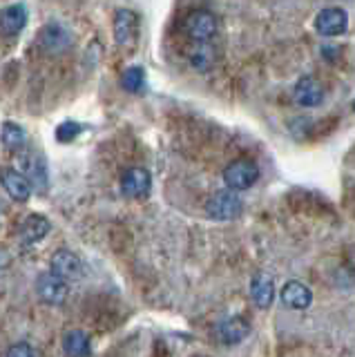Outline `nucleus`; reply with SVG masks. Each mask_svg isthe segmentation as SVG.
<instances>
[{"instance_id": "nucleus-1", "label": "nucleus", "mask_w": 355, "mask_h": 357, "mask_svg": "<svg viewBox=\"0 0 355 357\" xmlns=\"http://www.w3.org/2000/svg\"><path fill=\"white\" fill-rule=\"evenodd\" d=\"M243 201L232 190H217V192L206 201V212L215 221H232L241 215Z\"/></svg>"}, {"instance_id": "nucleus-2", "label": "nucleus", "mask_w": 355, "mask_h": 357, "mask_svg": "<svg viewBox=\"0 0 355 357\" xmlns=\"http://www.w3.org/2000/svg\"><path fill=\"white\" fill-rule=\"evenodd\" d=\"M183 29L195 43H210L219 31V20L208 9H192L183 20Z\"/></svg>"}, {"instance_id": "nucleus-3", "label": "nucleus", "mask_w": 355, "mask_h": 357, "mask_svg": "<svg viewBox=\"0 0 355 357\" xmlns=\"http://www.w3.org/2000/svg\"><path fill=\"white\" fill-rule=\"evenodd\" d=\"M221 176H224V183L228 190H232V192H241V190H248L257 183L259 167L250 159H239V161L228 163Z\"/></svg>"}, {"instance_id": "nucleus-4", "label": "nucleus", "mask_w": 355, "mask_h": 357, "mask_svg": "<svg viewBox=\"0 0 355 357\" xmlns=\"http://www.w3.org/2000/svg\"><path fill=\"white\" fill-rule=\"evenodd\" d=\"M18 165H20V174L29 176V183H34L36 190L45 192L47 183H50V174H47V163L43 159V154L34 152V150H27V152H20L18 154Z\"/></svg>"}, {"instance_id": "nucleus-5", "label": "nucleus", "mask_w": 355, "mask_h": 357, "mask_svg": "<svg viewBox=\"0 0 355 357\" xmlns=\"http://www.w3.org/2000/svg\"><path fill=\"white\" fill-rule=\"evenodd\" d=\"M36 293H38V299L45 301V304L61 306L70 295V284L54 273H43L36 279Z\"/></svg>"}, {"instance_id": "nucleus-6", "label": "nucleus", "mask_w": 355, "mask_h": 357, "mask_svg": "<svg viewBox=\"0 0 355 357\" xmlns=\"http://www.w3.org/2000/svg\"><path fill=\"white\" fill-rule=\"evenodd\" d=\"M347 29H349V16H347V11L340 7H326L315 16V31L319 36H326V38L342 36Z\"/></svg>"}, {"instance_id": "nucleus-7", "label": "nucleus", "mask_w": 355, "mask_h": 357, "mask_svg": "<svg viewBox=\"0 0 355 357\" xmlns=\"http://www.w3.org/2000/svg\"><path fill=\"white\" fill-rule=\"evenodd\" d=\"M52 271L56 277L65 279V282H72V279H81L85 275V264L76 252L72 250H59L52 255Z\"/></svg>"}, {"instance_id": "nucleus-8", "label": "nucleus", "mask_w": 355, "mask_h": 357, "mask_svg": "<svg viewBox=\"0 0 355 357\" xmlns=\"http://www.w3.org/2000/svg\"><path fill=\"white\" fill-rule=\"evenodd\" d=\"M152 188V176L146 167H130L121 176V192L130 199H141L150 192Z\"/></svg>"}, {"instance_id": "nucleus-9", "label": "nucleus", "mask_w": 355, "mask_h": 357, "mask_svg": "<svg viewBox=\"0 0 355 357\" xmlns=\"http://www.w3.org/2000/svg\"><path fill=\"white\" fill-rule=\"evenodd\" d=\"M38 45L50 54H61L72 45V33L59 22H50L38 33Z\"/></svg>"}, {"instance_id": "nucleus-10", "label": "nucleus", "mask_w": 355, "mask_h": 357, "mask_svg": "<svg viewBox=\"0 0 355 357\" xmlns=\"http://www.w3.org/2000/svg\"><path fill=\"white\" fill-rule=\"evenodd\" d=\"M248 335H250V324L241 315L226 317L217 324V337L221 344H226V346H235V344L246 340Z\"/></svg>"}, {"instance_id": "nucleus-11", "label": "nucleus", "mask_w": 355, "mask_h": 357, "mask_svg": "<svg viewBox=\"0 0 355 357\" xmlns=\"http://www.w3.org/2000/svg\"><path fill=\"white\" fill-rule=\"evenodd\" d=\"M295 103L302 107H317L324 100V87L315 76H302L293 89Z\"/></svg>"}, {"instance_id": "nucleus-12", "label": "nucleus", "mask_w": 355, "mask_h": 357, "mask_svg": "<svg viewBox=\"0 0 355 357\" xmlns=\"http://www.w3.org/2000/svg\"><path fill=\"white\" fill-rule=\"evenodd\" d=\"M139 33V16L130 9H119L114 16V40L121 47H128L137 40Z\"/></svg>"}, {"instance_id": "nucleus-13", "label": "nucleus", "mask_w": 355, "mask_h": 357, "mask_svg": "<svg viewBox=\"0 0 355 357\" xmlns=\"http://www.w3.org/2000/svg\"><path fill=\"white\" fill-rule=\"evenodd\" d=\"M282 301L293 310H306L310 304H313V290H310L306 284L297 282V279H291L286 282L280 290Z\"/></svg>"}, {"instance_id": "nucleus-14", "label": "nucleus", "mask_w": 355, "mask_h": 357, "mask_svg": "<svg viewBox=\"0 0 355 357\" xmlns=\"http://www.w3.org/2000/svg\"><path fill=\"white\" fill-rule=\"evenodd\" d=\"M0 183H3L5 192L14 201H27L31 197V183L25 174H20L16 167H7L0 172Z\"/></svg>"}, {"instance_id": "nucleus-15", "label": "nucleus", "mask_w": 355, "mask_h": 357, "mask_svg": "<svg viewBox=\"0 0 355 357\" xmlns=\"http://www.w3.org/2000/svg\"><path fill=\"white\" fill-rule=\"evenodd\" d=\"M219 61V52L210 43H192L188 50V63L195 72H210Z\"/></svg>"}, {"instance_id": "nucleus-16", "label": "nucleus", "mask_w": 355, "mask_h": 357, "mask_svg": "<svg viewBox=\"0 0 355 357\" xmlns=\"http://www.w3.org/2000/svg\"><path fill=\"white\" fill-rule=\"evenodd\" d=\"M250 297L257 308H269L275 299V282L269 273H255L250 279Z\"/></svg>"}, {"instance_id": "nucleus-17", "label": "nucleus", "mask_w": 355, "mask_h": 357, "mask_svg": "<svg viewBox=\"0 0 355 357\" xmlns=\"http://www.w3.org/2000/svg\"><path fill=\"white\" fill-rule=\"evenodd\" d=\"M25 25H27V7L23 3L7 5L0 11V31L7 33V36H16L18 31H23Z\"/></svg>"}, {"instance_id": "nucleus-18", "label": "nucleus", "mask_w": 355, "mask_h": 357, "mask_svg": "<svg viewBox=\"0 0 355 357\" xmlns=\"http://www.w3.org/2000/svg\"><path fill=\"white\" fill-rule=\"evenodd\" d=\"M52 230L50 219H45L43 215H29L23 226H20V237H23L25 243H36L40 239H45Z\"/></svg>"}, {"instance_id": "nucleus-19", "label": "nucleus", "mask_w": 355, "mask_h": 357, "mask_svg": "<svg viewBox=\"0 0 355 357\" xmlns=\"http://www.w3.org/2000/svg\"><path fill=\"white\" fill-rule=\"evenodd\" d=\"M63 351L70 357H87L92 351L90 346V335L85 331H68L63 335Z\"/></svg>"}, {"instance_id": "nucleus-20", "label": "nucleus", "mask_w": 355, "mask_h": 357, "mask_svg": "<svg viewBox=\"0 0 355 357\" xmlns=\"http://www.w3.org/2000/svg\"><path fill=\"white\" fill-rule=\"evenodd\" d=\"M0 139H3V145L9 152H25V145H27V134L25 130L18 126L14 121H5L3 123V132H0Z\"/></svg>"}, {"instance_id": "nucleus-21", "label": "nucleus", "mask_w": 355, "mask_h": 357, "mask_svg": "<svg viewBox=\"0 0 355 357\" xmlns=\"http://www.w3.org/2000/svg\"><path fill=\"white\" fill-rule=\"evenodd\" d=\"M121 87L130 94L143 92V87H146V72H143V67H139V65L128 67L123 76H121Z\"/></svg>"}, {"instance_id": "nucleus-22", "label": "nucleus", "mask_w": 355, "mask_h": 357, "mask_svg": "<svg viewBox=\"0 0 355 357\" xmlns=\"http://www.w3.org/2000/svg\"><path fill=\"white\" fill-rule=\"evenodd\" d=\"M81 132H83L81 123H76V121H65V123H61L59 130H56V139H59L61 143H70V141H74L76 137H79Z\"/></svg>"}, {"instance_id": "nucleus-23", "label": "nucleus", "mask_w": 355, "mask_h": 357, "mask_svg": "<svg viewBox=\"0 0 355 357\" xmlns=\"http://www.w3.org/2000/svg\"><path fill=\"white\" fill-rule=\"evenodd\" d=\"M5 357H36V353H34V349H31L29 344L18 342V344H14V346H9L7 353H5Z\"/></svg>"}, {"instance_id": "nucleus-24", "label": "nucleus", "mask_w": 355, "mask_h": 357, "mask_svg": "<svg viewBox=\"0 0 355 357\" xmlns=\"http://www.w3.org/2000/svg\"><path fill=\"white\" fill-rule=\"evenodd\" d=\"M9 264H12V255H9V250L0 248V271H5Z\"/></svg>"}, {"instance_id": "nucleus-25", "label": "nucleus", "mask_w": 355, "mask_h": 357, "mask_svg": "<svg viewBox=\"0 0 355 357\" xmlns=\"http://www.w3.org/2000/svg\"><path fill=\"white\" fill-rule=\"evenodd\" d=\"M353 109H355V100H353Z\"/></svg>"}]
</instances>
